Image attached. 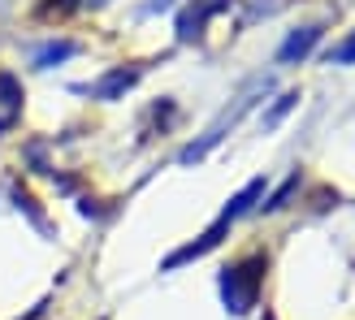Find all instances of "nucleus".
<instances>
[{
    "label": "nucleus",
    "mask_w": 355,
    "mask_h": 320,
    "mask_svg": "<svg viewBox=\"0 0 355 320\" xmlns=\"http://www.w3.org/2000/svg\"><path fill=\"white\" fill-rule=\"evenodd\" d=\"M325 61L329 65H355V30L347 35V39H338L329 52H325Z\"/></svg>",
    "instance_id": "obj_12"
},
{
    "label": "nucleus",
    "mask_w": 355,
    "mask_h": 320,
    "mask_svg": "<svg viewBox=\"0 0 355 320\" xmlns=\"http://www.w3.org/2000/svg\"><path fill=\"white\" fill-rule=\"evenodd\" d=\"M22 109H26V91H22V78L0 69V134H9L17 121H22Z\"/></svg>",
    "instance_id": "obj_6"
},
{
    "label": "nucleus",
    "mask_w": 355,
    "mask_h": 320,
    "mask_svg": "<svg viewBox=\"0 0 355 320\" xmlns=\"http://www.w3.org/2000/svg\"><path fill=\"white\" fill-rule=\"evenodd\" d=\"M295 104H299V91H286V96H282V100L273 104V113L264 117V126H277V121H282V117H286V113L295 109Z\"/></svg>",
    "instance_id": "obj_13"
},
{
    "label": "nucleus",
    "mask_w": 355,
    "mask_h": 320,
    "mask_svg": "<svg viewBox=\"0 0 355 320\" xmlns=\"http://www.w3.org/2000/svg\"><path fill=\"white\" fill-rule=\"evenodd\" d=\"M44 312H48V299H40V303H35L26 316H17V320H44Z\"/></svg>",
    "instance_id": "obj_14"
},
{
    "label": "nucleus",
    "mask_w": 355,
    "mask_h": 320,
    "mask_svg": "<svg viewBox=\"0 0 355 320\" xmlns=\"http://www.w3.org/2000/svg\"><path fill=\"white\" fill-rule=\"evenodd\" d=\"M139 78H144V65H113L109 74H100L92 87H83L92 100H100V104H113V100H121L130 91V87H139Z\"/></svg>",
    "instance_id": "obj_4"
},
{
    "label": "nucleus",
    "mask_w": 355,
    "mask_h": 320,
    "mask_svg": "<svg viewBox=\"0 0 355 320\" xmlns=\"http://www.w3.org/2000/svg\"><path fill=\"white\" fill-rule=\"evenodd\" d=\"M264 269H269V256L264 251H247L239 260H230L221 277H217V290H221V303L230 316H247L260 303V290H264Z\"/></svg>",
    "instance_id": "obj_1"
},
{
    "label": "nucleus",
    "mask_w": 355,
    "mask_h": 320,
    "mask_svg": "<svg viewBox=\"0 0 355 320\" xmlns=\"http://www.w3.org/2000/svg\"><path fill=\"white\" fill-rule=\"evenodd\" d=\"M264 91H269V82H256L252 91H243V96L234 100V109H225V113H221L217 121H212V126H208V130H204L200 139H195V143H187L182 152H178V165H195V160H204V156H208L212 148H217L221 139H225L230 130H234V126H239V121H243L247 113L256 109V100H260Z\"/></svg>",
    "instance_id": "obj_2"
},
{
    "label": "nucleus",
    "mask_w": 355,
    "mask_h": 320,
    "mask_svg": "<svg viewBox=\"0 0 355 320\" xmlns=\"http://www.w3.org/2000/svg\"><path fill=\"white\" fill-rule=\"evenodd\" d=\"M299 186H304V177H299V173H291L286 182H282V186L273 190V199H269V204H260V208H264V212H282V208H286V204L295 199V190H299Z\"/></svg>",
    "instance_id": "obj_11"
},
{
    "label": "nucleus",
    "mask_w": 355,
    "mask_h": 320,
    "mask_svg": "<svg viewBox=\"0 0 355 320\" xmlns=\"http://www.w3.org/2000/svg\"><path fill=\"white\" fill-rule=\"evenodd\" d=\"M264 190H269V177H252L234 199H230L225 208H221V221H230L234 225L239 217H247V212H256V199H264Z\"/></svg>",
    "instance_id": "obj_8"
},
{
    "label": "nucleus",
    "mask_w": 355,
    "mask_h": 320,
    "mask_svg": "<svg viewBox=\"0 0 355 320\" xmlns=\"http://www.w3.org/2000/svg\"><path fill=\"white\" fill-rule=\"evenodd\" d=\"M321 35H325V26H321V22L291 30V35H286V44L277 48V65H299V61H308L312 52H316V44H321Z\"/></svg>",
    "instance_id": "obj_7"
},
{
    "label": "nucleus",
    "mask_w": 355,
    "mask_h": 320,
    "mask_svg": "<svg viewBox=\"0 0 355 320\" xmlns=\"http://www.w3.org/2000/svg\"><path fill=\"white\" fill-rule=\"evenodd\" d=\"M225 234H230V221H221V217H217V221H212V225H208L195 242H187V247H178L173 256H165V260H161V269H165V273H173V269H182V264L208 256L212 247H221V238H225Z\"/></svg>",
    "instance_id": "obj_5"
},
{
    "label": "nucleus",
    "mask_w": 355,
    "mask_h": 320,
    "mask_svg": "<svg viewBox=\"0 0 355 320\" xmlns=\"http://www.w3.org/2000/svg\"><path fill=\"white\" fill-rule=\"evenodd\" d=\"M69 57H78V44H74V39H44L40 48L31 52V65H35V69H57V65H65Z\"/></svg>",
    "instance_id": "obj_9"
},
{
    "label": "nucleus",
    "mask_w": 355,
    "mask_h": 320,
    "mask_svg": "<svg viewBox=\"0 0 355 320\" xmlns=\"http://www.w3.org/2000/svg\"><path fill=\"white\" fill-rule=\"evenodd\" d=\"M96 5H104V0H40V17H65V13H78V9H96Z\"/></svg>",
    "instance_id": "obj_10"
},
{
    "label": "nucleus",
    "mask_w": 355,
    "mask_h": 320,
    "mask_svg": "<svg viewBox=\"0 0 355 320\" xmlns=\"http://www.w3.org/2000/svg\"><path fill=\"white\" fill-rule=\"evenodd\" d=\"M230 5H234V0H191V5L178 13V39H182V44H200L208 17L225 13Z\"/></svg>",
    "instance_id": "obj_3"
}]
</instances>
